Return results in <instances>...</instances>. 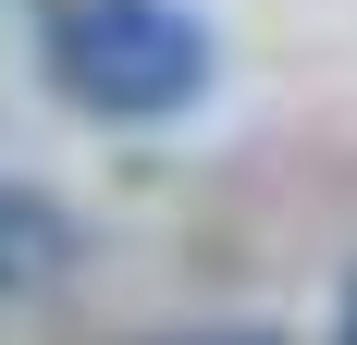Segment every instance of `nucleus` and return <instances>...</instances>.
Wrapping results in <instances>:
<instances>
[{
  "instance_id": "f257e3e1",
  "label": "nucleus",
  "mask_w": 357,
  "mask_h": 345,
  "mask_svg": "<svg viewBox=\"0 0 357 345\" xmlns=\"http://www.w3.org/2000/svg\"><path fill=\"white\" fill-rule=\"evenodd\" d=\"M25 50L50 74V99L86 124H185L222 87V37L197 0H25Z\"/></svg>"
},
{
  "instance_id": "f03ea898",
  "label": "nucleus",
  "mask_w": 357,
  "mask_h": 345,
  "mask_svg": "<svg viewBox=\"0 0 357 345\" xmlns=\"http://www.w3.org/2000/svg\"><path fill=\"white\" fill-rule=\"evenodd\" d=\"M74 259H86V222H74L50 185L0 172V309H13V296H50V284H74Z\"/></svg>"
},
{
  "instance_id": "7ed1b4c3",
  "label": "nucleus",
  "mask_w": 357,
  "mask_h": 345,
  "mask_svg": "<svg viewBox=\"0 0 357 345\" xmlns=\"http://www.w3.org/2000/svg\"><path fill=\"white\" fill-rule=\"evenodd\" d=\"M136 345H284V321H185V333H136Z\"/></svg>"
},
{
  "instance_id": "20e7f679",
  "label": "nucleus",
  "mask_w": 357,
  "mask_h": 345,
  "mask_svg": "<svg viewBox=\"0 0 357 345\" xmlns=\"http://www.w3.org/2000/svg\"><path fill=\"white\" fill-rule=\"evenodd\" d=\"M333 345H357V272H345V296H333Z\"/></svg>"
}]
</instances>
